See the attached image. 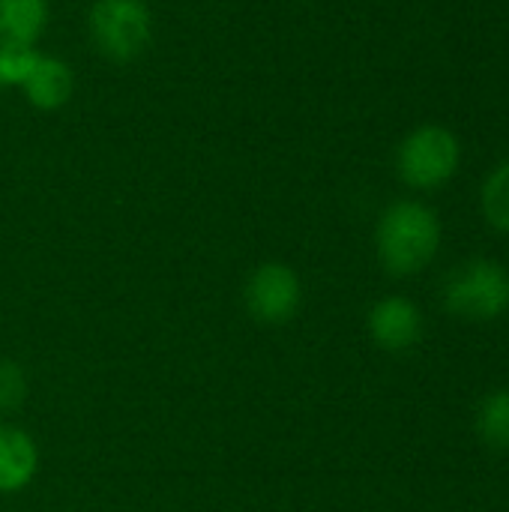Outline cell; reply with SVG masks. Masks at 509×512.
I'll return each mask as SVG.
<instances>
[{
  "label": "cell",
  "instance_id": "obj_8",
  "mask_svg": "<svg viewBox=\"0 0 509 512\" xmlns=\"http://www.w3.org/2000/svg\"><path fill=\"white\" fill-rule=\"evenodd\" d=\"M48 18V0H0V45L36 48Z\"/></svg>",
  "mask_w": 509,
  "mask_h": 512
},
{
  "label": "cell",
  "instance_id": "obj_10",
  "mask_svg": "<svg viewBox=\"0 0 509 512\" xmlns=\"http://www.w3.org/2000/svg\"><path fill=\"white\" fill-rule=\"evenodd\" d=\"M477 429L489 447L509 450V390L489 393L483 399L480 414H477Z\"/></svg>",
  "mask_w": 509,
  "mask_h": 512
},
{
  "label": "cell",
  "instance_id": "obj_4",
  "mask_svg": "<svg viewBox=\"0 0 509 512\" xmlns=\"http://www.w3.org/2000/svg\"><path fill=\"white\" fill-rule=\"evenodd\" d=\"M459 138L447 126H417L396 150V171L411 189H438L459 168Z\"/></svg>",
  "mask_w": 509,
  "mask_h": 512
},
{
  "label": "cell",
  "instance_id": "obj_11",
  "mask_svg": "<svg viewBox=\"0 0 509 512\" xmlns=\"http://www.w3.org/2000/svg\"><path fill=\"white\" fill-rule=\"evenodd\" d=\"M483 213L492 228L509 234V162L498 165L483 183Z\"/></svg>",
  "mask_w": 509,
  "mask_h": 512
},
{
  "label": "cell",
  "instance_id": "obj_12",
  "mask_svg": "<svg viewBox=\"0 0 509 512\" xmlns=\"http://www.w3.org/2000/svg\"><path fill=\"white\" fill-rule=\"evenodd\" d=\"M39 51L24 45H0V87H18L27 81L30 69L36 66Z\"/></svg>",
  "mask_w": 509,
  "mask_h": 512
},
{
  "label": "cell",
  "instance_id": "obj_6",
  "mask_svg": "<svg viewBox=\"0 0 509 512\" xmlns=\"http://www.w3.org/2000/svg\"><path fill=\"white\" fill-rule=\"evenodd\" d=\"M369 333L387 351H408L423 336L420 309L405 297H384L369 312Z\"/></svg>",
  "mask_w": 509,
  "mask_h": 512
},
{
  "label": "cell",
  "instance_id": "obj_9",
  "mask_svg": "<svg viewBox=\"0 0 509 512\" xmlns=\"http://www.w3.org/2000/svg\"><path fill=\"white\" fill-rule=\"evenodd\" d=\"M39 465V453L21 429L0 426V492H21Z\"/></svg>",
  "mask_w": 509,
  "mask_h": 512
},
{
  "label": "cell",
  "instance_id": "obj_5",
  "mask_svg": "<svg viewBox=\"0 0 509 512\" xmlns=\"http://www.w3.org/2000/svg\"><path fill=\"white\" fill-rule=\"evenodd\" d=\"M300 279L285 264H261L246 285V306L261 324H285L300 309Z\"/></svg>",
  "mask_w": 509,
  "mask_h": 512
},
{
  "label": "cell",
  "instance_id": "obj_13",
  "mask_svg": "<svg viewBox=\"0 0 509 512\" xmlns=\"http://www.w3.org/2000/svg\"><path fill=\"white\" fill-rule=\"evenodd\" d=\"M24 390H27V384H24L21 369L15 363L0 360V411L15 408L24 399Z\"/></svg>",
  "mask_w": 509,
  "mask_h": 512
},
{
  "label": "cell",
  "instance_id": "obj_7",
  "mask_svg": "<svg viewBox=\"0 0 509 512\" xmlns=\"http://www.w3.org/2000/svg\"><path fill=\"white\" fill-rule=\"evenodd\" d=\"M21 93L36 111H60L75 96V72L63 57L39 54L36 66L21 84Z\"/></svg>",
  "mask_w": 509,
  "mask_h": 512
},
{
  "label": "cell",
  "instance_id": "obj_3",
  "mask_svg": "<svg viewBox=\"0 0 509 512\" xmlns=\"http://www.w3.org/2000/svg\"><path fill=\"white\" fill-rule=\"evenodd\" d=\"M444 306L465 321H492L509 309V273L489 258L459 264L444 282Z\"/></svg>",
  "mask_w": 509,
  "mask_h": 512
},
{
  "label": "cell",
  "instance_id": "obj_2",
  "mask_svg": "<svg viewBox=\"0 0 509 512\" xmlns=\"http://www.w3.org/2000/svg\"><path fill=\"white\" fill-rule=\"evenodd\" d=\"M87 33L102 57L132 63L153 42V12L144 0H93Z\"/></svg>",
  "mask_w": 509,
  "mask_h": 512
},
{
  "label": "cell",
  "instance_id": "obj_1",
  "mask_svg": "<svg viewBox=\"0 0 509 512\" xmlns=\"http://www.w3.org/2000/svg\"><path fill=\"white\" fill-rule=\"evenodd\" d=\"M375 246L387 273L414 276L438 255L441 222L435 210L420 201H396L381 213Z\"/></svg>",
  "mask_w": 509,
  "mask_h": 512
}]
</instances>
